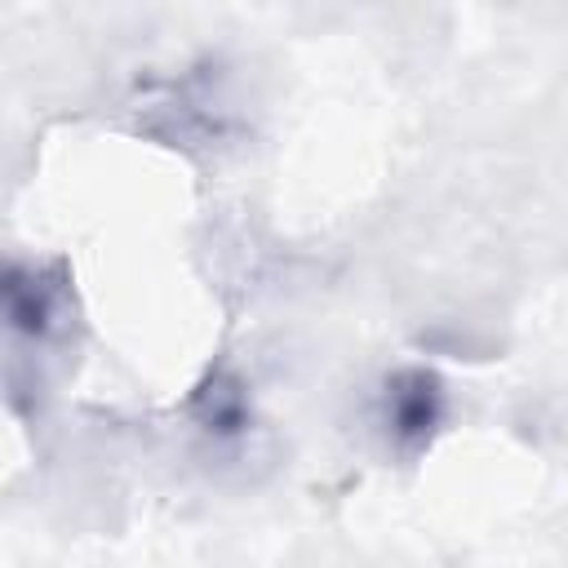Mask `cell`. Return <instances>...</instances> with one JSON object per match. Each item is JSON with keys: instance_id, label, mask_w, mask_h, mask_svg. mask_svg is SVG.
Segmentation results:
<instances>
[{"instance_id": "6da1fadb", "label": "cell", "mask_w": 568, "mask_h": 568, "mask_svg": "<svg viewBox=\"0 0 568 568\" xmlns=\"http://www.w3.org/2000/svg\"><path fill=\"white\" fill-rule=\"evenodd\" d=\"M439 417V390H435V377L426 373H399L390 386H386V422L395 426L399 439H417L435 426Z\"/></svg>"}, {"instance_id": "7a4b0ae2", "label": "cell", "mask_w": 568, "mask_h": 568, "mask_svg": "<svg viewBox=\"0 0 568 568\" xmlns=\"http://www.w3.org/2000/svg\"><path fill=\"white\" fill-rule=\"evenodd\" d=\"M4 302H9V320L27 333H49L58 320H62V297L53 284H40L36 275H22V271H9V284H4Z\"/></svg>"}, {"instance_id": "3957f363", "label": "cell", "mask_w": 568, "mask_h": 568, "mask_svg": "<svg viewBox=\"0 0 568 568\" xmlns=\"http://www.w3.org/2000/svg\"><path fill=\"white\" fill-rule=\"evenodd\" d=\"M200 413H204V422H213L217 430H231L240 417H244V395H240V386L235 382H226V377H213L204 390H200V404H195Z\"/></svg>"}]
</instances>
